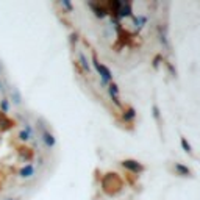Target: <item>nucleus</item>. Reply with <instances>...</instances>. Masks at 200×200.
I'll list each match as a JSON object with an SVG mask.
<instances>
[{"instance_id":"nucleus-14","label":"nucleus","mask_w":200,"mask_h":200,"mask_svg":"<svg viewBox=\"0 0 200 200\" xmlns=\"http://www.w3.org/2000/svg\"><path fill=\"white\" fill-rule=\"evenodd\" d=\"M153 111H155V117L158 119V117H160V113H158V108H156V106H153Z\"/></svg>"},{"instance_id":"nucleus-13","label":"nucleus","mask_w":200,"mask_h":200,"mask_svg":"<svg viewBox=\"0 0 200 200\" xmlns=\"http://www.w3.org/2000/svg\"><path fill=\"white\" fill-rule=\"evenodd\" d=\"M181 145H183V148L186 150V152H188V153H191V152H192V150H191V145H189V144L186 142V139H185V138L181 139Z\"/></svg>"},{"instance_id":"nucleus-11","label":"nucleus","mask_w":200,"mask_h":200,"mask_svg":"<svg viewBox=\"0 0 200 200\" xmlns=\"http://www.w3.org/2000/svg\"><path fill=\"white\" fill-rule=\"evenodd\" d=\"M19 139H20V141H28V139H31V136H30L27 131H25V130H20V131H19Z\"/></svg>"},{"instance_id":"nucleus-1","label":"nucleus","mask_w":200,"mask_h":200,"mask_svg":"<svg viewBox=\"0 0 200 200\" xmlns=\"http://www.w3.org/2000/svg\"><path fill=\"white\" fill-rule=\"evenodd\" d=\"M92 64H94V67L97 69V72L100 73V77L103 78V81H105V83H106V81H110V80L113 78L111 72H110V70H108V69H106L103 64H100V63L97 61V56H95V55L92 56Z\"/></svg>"},{"instance_id":"nucleus-3","label":"nucleus","mask_w":200,"mask_h":200,"mask_svg":"<svg viewBox=\"0 0 200 200\" xmlns=\"http://www.w3.org/2000/svg\"><path fill=\"white\" fill-rule=\"evenodd\" d=\"M122 166H123L125 169L131 170V172H141V170H142V166H141L138 161H133V160H127V161H123Z\"/></svg>"},{"instance_id":"nucleus-2","label":"nucleus","mask_w":200,"mask_h":200,"mask_svg":"<svg viewBox=\"0 0 200 200\" xmlns=\"http://www.w3.org/2000/svg\"><path fill=\"white\" fill-rule=\"evenodd\" d=\"M35 175V166L33 164H27V166H23L20 170H19V177L20 178H30Z\"/></svg>"},{"instance_id":"nucleus-10","label":"nucleus","mask_w":200,"mask_h":200,"mask_svg":"<svg viewBox=\"0 0 200 200\" xmlns=\"http://www.w3.org/2000/svg\"><path fill=\"white\" fill-rule=\"evenodd\" d=\"M135 116H136L135 110H133V108H128V110H127V113L123 114V119H125V120H133V119H135Z\"/></svg>"},{"instance_id":"nucleus-7","label":"nucleus","mask_w":200,"mask_h":200,"mask_svg":"<svg viewBox=\"0 0 200 200\" xmlns=\"http://www.w3.org/2000/svg\"><path fill=\"white\" fill-rule=\"evenodd\" d=\"M160 39L164 44V47L169 48V42H167V36H166V28L164 27H160Z\"/></svg>"},{"instance_id":"nucleus-9","label":"nucleus","mask_w":200,"mask_h":200,"mask_svg":"<svg viewBox=\"0 0 200 200\" xmlns=\"http://www.w3.org/2000/svg\"><path fill=\"white\" fill-rule=\"evenodd\" d=\"M145 22H147V19H145V17H142V16L136 17V19H135V23H136V28H138V30H141V28L144 27V23H145Z\"/></svg>"},{"instance_id":"nucleus-12","label":"nucleus","mask_w":200,"mask_h":200,"mask_svg":"<svg viewBox=\"0 0 200 200\" xmlns=\"http://www.w3.org/2000/svg\"><path fill=\"white\" fill-rule=\"evenodd\" d=\"M8 110H10L8 98H3V100H2V111H6V113H8Z\"/></svg>"},{"instance_id":"nucleus-4","label":"nucleus","mask_w":200,"mask_h":200,"mask_svg":"<svg viewBox=\"0 0 200 200\" xmlns=\"http://www.w3.org/2000/svg\"><path fill=\"white\" fill-rule=\"evenodd\" d=\"M42 141H44V144H45L47 147H53V145H55V138H53V135L48 133L45 128L42 130Z\"/></svg>"},{"instance_id":"nucleus-5","label":"nucleus","mask_w":200,"mask_h":200,"mask_svg":"<svg viewBox=\"0 0 200 200\" xmlns=\"http://www.w3.org/2000/svg\"><path fill=\"white\" fill-rule=\"evenodd\" d=\"M108 91H110L111 98L114 100V103H116L117 106H120V100H119V89H117V86H116L114 83H111V85H110V88H108Z\"/></svg>"},{"instance_id":"nucleus-8","label":"nucleus","mask_w":200,"mask_h":200,"mask_svg":"<svg viewBox=\"0 0 200 200\" xmlns=\"http://www.w3.org/2000/svg\"><path fill=\"white\" fill-rule=\"evenodd\" d=\"M175 170H177V172H180L181 175H189V173H191V170H189L188 167L181 166V164H175Z\"/></svg>"},{"instance_id":"nucleus-6","label":"nucleus","mask_w":200,"mask_h":200,"mask_svg":"<svg viewBox=\"0 0 200 200\" xmlns=\"http://www.w3.org/2000/svg\"><path fill=\"white\" fill-rule=\"evenodd\" d=\"M78 61H80V64H81V67H83V70H85L86 73H89V72H91V67H89V63H88V58H86V55H85L83 52H80V53H78Z\"/></svg>"}]
</instances>
